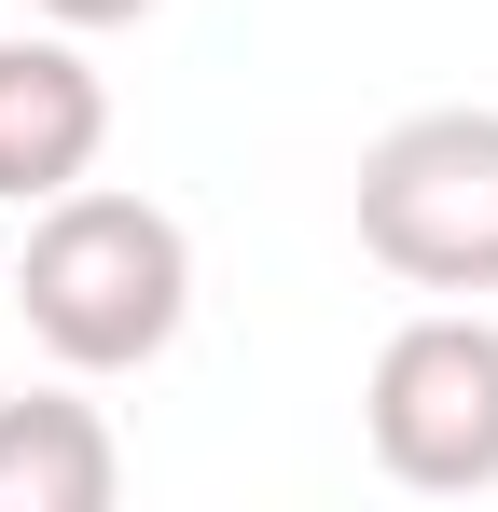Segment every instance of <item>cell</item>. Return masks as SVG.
Here are the masks:
<instances>
[{
	"mask_svg": "<svg viewBox=\"0 0 498 512\" xmlns=\"http://www.w3.org/2000/svg\"><path fill=\"white\" fill-rule=\"evenodd\" d=\"M14 319L56 374H139L180 346L194 319V236L166 222L153 194H111L70 180L28 208V250H14Z\"/></svg>",
	"mask_w": 498,
	"mask_h": 512,
	"instance_id": "obj_1",
	"label": "cell"
},
{
	"mask_svg": "<svg viewBox=\"0 0 498 512\" xmlns=\"http://www.w3.org/2000/svg\"><path fill=\"white\" fill-rule=\"evenodd\" d=\"M360 250L402 291H498V111H402L360 153Z\"/></svg>",
	"mask_w": 498,
	"mask_h": 512,
	"instance_id": "obj_2",
	"label": "cell"
},
{
	"mask_svg": "<svg viewBox=\"0 0 498 512\" xmlns=\"http://www.w3.org/2000/svg\"><path fill=\"white\" fill-rule=\"evenodd\" d=\"M360 429H374V471L415 485V499H485L498 485V319L485 305H429L374 346V388H360Z\"/></svg>",
	"mask_w": 498,
	"mask_h": 512,
	"instance_id": "obj_3",
	"label": "cell"
},
{
	"mask_svg": "<svg viewBox=\"0 0 498 512\" xmlns=\"http://www.w3.org/2000/svg\"><path fill=\"white\" fill-rule=\"evenodd\" d=\"M97 153H111V84L83 56V28H14L0 42V208L97 180Z\"/></svg>",
	"mask_w": 498,
	"mask_h": 512,
	"instance_id": "obj_4",
	"label": "cell"
},
{
	"mask_svg": "<svg viewBox=\"0 0 498 512\" xmlns=\"http://www.w3.org/2000/svg\"><path fill=\"white\" fill-rule=\"evenodd\" d=\"M111 485H125V443L83 388L0 402V512H111Z\"/></svg>",
	"mask_w": 498,
	"mask_h": 512,
	"instance_id": "obj_5",
	"label": "cell"
},
{
	"mask_svg": "<svg viewBox=\"0 0 498 512\" xmlns=\"http://www.w3.org/2000/svg\"><path fill=\"white\" fill-rule=\"evenodd\" d=\"M28 14H42V28H83V42H97V28H139L153 0H28Z\"/></svg>",
	"mask_w": 498,
	"mask_h": 512,
	"instance_id": "obj_6",
	"label": "cell"
},
{
	"mask_svg": "<svg viewBox=\"0 0 498 512\" xmlns=\"http://www.w3.org/2000/svg\"><path fill=\"white\" fill-rule=\"evenodd\" d=\"M0 319H14V277H0Z\"/></svg>",
	"mask_w": 498,
	"mask_h": 512,
	"instance_id": "obj_7",
	"label": "cell"
}]
</instances>
